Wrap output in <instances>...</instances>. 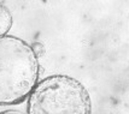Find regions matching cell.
Masks as SVG:
<instances>
[{
	"instance_id": "6da1fadb",
	"label": "cell",
	"mask_w": 129,
	"mask_h": 114,
	"mask_svg": "<svg viewBox=\"0 0 129 114\" xmlns=\"http://www.w3.org/2000/svg\"><path fill=\"white\" fill-rule=\"evenodd\" d=\"M39 76V60L31 47L15 36H0V104L23 101Z\"/></svg>"
},
{
	"instance_id": "7a4b0ae2",
	"label": "cell",
	"mask_w": 129,
	"mask_h": 114,
	"mask_svg": "<svg viewBox=\"0 0 129 114\" xmlns=\"http://www.w3.org/2000/svg\"><path fill=\"white\" fill-rule=\"evenodd\" d=\"M92 101L77 79L54 74L36 83L28 98L27 114H90Z\"/></svg>"
},
{
	"instance_id": "3957f363",
	"label": "cell",
	"mask_w": 129,
	"mask_h": 114,
	"mask_svg": "<svg viewBox=\"0 0 129 114\" xmlns=\"http://www.w3.org/2000/svg\"><path fill=\"white\" fill-rule=\"evenodd\" d=\"M12 27V15L5 5L0 4V36H5Z\"/></svg>"
},
{
	"instance_id": "277c9868",
	"label": "cell",
	"mask_w": 129,
	"mask_h": 114,
	"mask_svg": "<svg viewBox=\"0 0 129 114\" xmlns=\"http://www.w3.org/2000/svg\"><path fill=\"white\" fill-rule=\"evenodd\" d=\"M30 47H31V49H33L35 57L36 58L42 57V54H44V52H45V49H44V45H42V43H40V42H34Z\"/></svg>"
},
{
	"instance_id": "5b68a950",
	"label": "cell",
	"mask_w": 129,
	"mask_h": 114,
	"mask_svg": "<svg viewBox=\"0 0 129 114\" xmlns=\"http://www.w3.org/2000/svg\"><path fill=\"white\" fill-rule=\"evenodd\" d=\"M0 114H27V113H23L21 110H5V112H1Z\"/></svg>"
}]
</instances>
